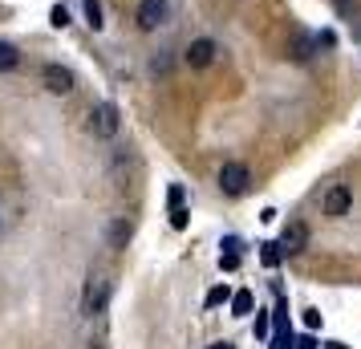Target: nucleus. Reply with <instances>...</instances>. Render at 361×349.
<instances>
[{
  "label": "nucleus",
  "instance_id": "f257e3e1",
  "mask_svg": "<svg viewBox=\"0 0 361 349\" xmlns=\"http://www.w3.org/2000/svg\"><path fill=\"white\" fill-rule=\"evenodd\" d=\"M134 25H138L142 33H159L163 25H171V0H138Z\"/></svg>",
  "mask_w": 361,
  "mask_h": 349
},
{
  "label": "nucleus",
  "instance_id": "f03ea898",
  "mask_svg": "<svg viewBox=\"0 0 361 349\" xmlns=\"http://www.w3.org/2000/svg\"><path fill=\"white\" fill-rule=\"evenodd\" d=\"M247 187H252V171H247V163H224L219 166V191H224L228 200L247 195Z\"/></svg>",
  "mask_w": 361,
  "mask_h": 349
},
{
  "label": "nucleus",
  "instance_id": "7ed1b4c3",
  "mask_svg": "<svg viewBox=\"0 0 361 349\" xmlns=\"http://www.w3.org/2000/svg\"><path fill=\"white\" fill-rule=\"evenodd\" d=\"M118 126H122V118H118L114 102H98V106H90V134H94V138H114Z\"/></svg>",
  "mask_w": 361,
  "mask_h": 349
},
{
  "label": "nucleus",
  "instance_id": "20e7f679",
  "mask_svg": "<svg viewBox=\"0 0 361 349\" xmlns=\"http://www.w3.org/2000/svg\"><path fill=\"white\" fill-rule=\"evenodd\" d=\"M349 207H353V187L349 183H333L325 195H321V212H325L329 219H345Z\"/></svg>",
  "mask_w": 361,
  "mask_h": 349
},
{
  "label": "nucleus",
  "instance_id": "39448f33",
  "mask_svg": "<svg viewBox=\"0 0 361 349\" xmlns=\"http://www.w3.org/2000/svg\"><path fill=\"white\" fill-rule=\"evenodd\" d=\"M106 305H110V281L106 276H90L85 281V297H82V313L98 317V313H106Z\"/></svg>",
  "mask_w": 361,
  "mask_h": 349
},
{
  "label": "nucleus",
  "instance_id": "423d86ee",
  "mask_svg": "<svg viewBox=\"0 0 361 349\" xmlns=\"http://www.w3.org/2000/svg\"><path fill=\"white\" fill-rule=\"evenodd\" d=\"M41 82H45V90L49 94H73V69L69 66H61V61H45L41 66Z\"/></svg>",
  "mask_w": 361,
  "mask_h": 349
},
{
  "label": "nucleus",
  "instance_id": "0eeeda50",
  "mask_svg": "<svg viewBox=\"0 0 361 349\" xmlns=\"http://www.w3.org/2000/svg\"><path fill=\"white\" fill-rule=\"evenodd\" d=\"M215 53H219V45H215L212 37H195V41L183 49V61H187L191 69H207L215 61Z\"/></svg>",
  "mask_w": 361,
  "mask_h": 349
},
{
  "label": "nucleus",
  "instance_id": "6e6552de",
  "mask_svg": "<svg viewBox=\"0 0 361 349\" xmlns=\"http://www.w3.org/2000/svg\"><path fill=\"white\" fill-rule=\"evenodd\" d=\"M305 248H309V228H305L300 219H293V224L280 232V252H284V256H300Z\"/></svg>",
  "mask_w": 361,
  "mask_h": 349
},
{
  "label": "nucleus",
  "instance_id": "1a4fd4ad",
  "mask_svg": "<svg viewBox=\"0 0 361 349\" xmlns=\"http://www.w3.org/2000/svg\"><path fill=\"white\" fill-rule=\"evenodd\" d=\"M321 49V41L317 37H309V33H296L293 37V49H288V57L293 61H312V53Z\"/></svg>",
  "mask_w": 361,
  "mask_h": 349
},
{
  "label": "nucleus",
  "instance_id": "9d476101",
  "mask_svg": "<svg viewBox=\"0 0 361 349\" xmlns=\"http://www.w3.org/2000/svg\"><path fill=\"white\" fill-rule=\"evenodd\" d=\"M82 8H85V25L98 33L102 25H106V13H102V0H82Z\"/></svg>",
  "mask_w": 361,
  "mask_h": 349
},
{
  "label": "nucleus",
  "instance_id": "9b49d317",
  "mask_svg": "<svg viewBox=\"0 0 361 349\" xmlns=\"http://www.w3.org/2000/svg\"><path fill=\"white\" fill-rule=\"evenodd\" d=\"M20 66V53L17 45H8V41H0V73H8V69Z\"/></svg>",
  "mask_w": 361,
  "mask_h": 349
},
{
  "label": "nucleus",
  "instance_id": "f8f14e48",
  "mask_svg": "<svg viewBox=\"0 0 361 349\" xmlns=\"http://www.w3.org/2000/svg\"><path fill=\"white\" fill-rule=\"evenodd\" d=\"M126 240H130V219H114L110 224V244L114 248H126Z\"/></svg>",
  "mask_w": 361,
  "mask_h": 349
},
{
  "label": "nucleus",
  "instance_id": "ddd939ff",
  "mask_svg": "<svg viewBox=\"0 0 361 349\" xmlns=\"http://www.w3.org/2000/svg\"><path fill=\"white\" fill-rule=\"evenodd\" d=\"M252 305H256V300H252V293H247V288H240V293L231 297V317H247V313H252Z\"/></svg>",
  "mask_w": 361,
  "mask_h": 349
},
{
  "label": "nucleus",
  "instance_id": "4468645a",
  "mask_svg": "<svg viewBox=\"0 0 361 349\" xmlns=\"http://www.w3.org/2000/svg\"><path fill=\"white\" fill-rule=\"evenodd\" d=\"M231 297H235V293H231L228 284H215L212 293H207V300H203V305H207V309H219V305H228Z\"/></svg>",
  "mask_w": 361,
  "mask_h": 349
},
{
  "label": "nucleus",
  "instance_id": "2eb2a0df",
  "mask_svg": "<svg viewBox=\"0 0 361 349\" xmlns=\"http://www.w3.org/2000/svg\"><path fill=\"white\" fill-rule=\"evenodd\" d=\"M240 244H235V240H228V252H224V256H219V268H224V272H235V268H240Z\"/></svg>",
  "mask_w": 361,
  "mask_h": 349
},
{
  "label": "nucleus",
  "instance_id": "dca6fc26",
  "mask_svg": "<svg viewBox=\"0 0 361 349\" xmlns=\"http://www.w3.org/2000/svg\"><path fill=\"white\" fill-rule=\"evenodd\" d=\"M49 25H53V29H66V25H69V8H66V4H53V8H49Z\"/></svg>",
  "mask_w": 361,
  "mask_h": 349
},
{
  "label": "nucleus",
  "instance_id": "f3484780",
  "mask_svg": "<svg viewBox=\"0 0 361 349\" xmlns=\"http://www.w3.org/2000/svg\"><path fill=\"white\" fill-rule=\"evenodd\" d=\"M150 69H154V73H166V69H171V57H166V53H154V57H150Z\"/></svg>",
  "mask_w": 361,
  "mask_h": 349
},
{
  "label": "nucleus",
  "instance_id": "a211bd4d",
  "mask_svg": "<svg viewBox=\"0 0 361 349\" xmlns=\"http://www.w3.org/2000/svg\"><path fill=\"white\" fill-rule=\"evenodd\" d=\"M171 228H187V212H183V207H175V212H171Z\"/></svg>",
  "mask_w": 361,
  "mask_h": 349
},
{
  "label": "nucleus",
  "instance_id": "6ab92c4d",
  "mask_svg": "<svg viewBox=\"0 0 361 349\" xmlns=\"http://www.w3.org/2000/svg\"><path fill=\"white\" fill-rule=\"evenodd\" d=\"M256 337H268V313L256 309Z\"/></svg>",
  "mask_w": 361,
  "mask_h": 349
},
{
  "label": "nucleus",
  "instance_id": "aec40b11",
  "mask_svg": "<svg viewBox=\"0 0 361 349\" xmlns=\"http://www.w3.org/2000/svg\"><path fill=\"white\" fill-rule=\"evenodd\" d=\"M175 207H183V187H171V212Z\"/></svg>",
  "mask_w": 361,
  "mask_h": 349
},
{
  "label": "nucleus",
  "instance_id": "412c9836",
  "mask_svg": "<svg viewBox=\"0 0 361 349\" xmlns=\"http://www.w3.org/2000/svg\"><path fill=\"white\" fill-rule=\"evenodd\" d=\"M305 325H309V329H317V325H321V313H317V309H309V313H305Z\"/></svg>",
  "mask_w": 361,
  "mask_h": 349
},
{
  "label": "nucleus",
  "instance_id": "4be33fe9",
  "mask_svg": "<svg viewBox=\"0 0 361 349\" xmlns=\"http://www.w3.org/2000/svg\"><path fill=\"white\" fill-rule=\"evenodd\" d=\"M312 345H317V341H312V337H305V341H300L296 349H312Z\"/></svg>",
  "mask_w": 361,
  "mask_h": 349
}]
</instances>
